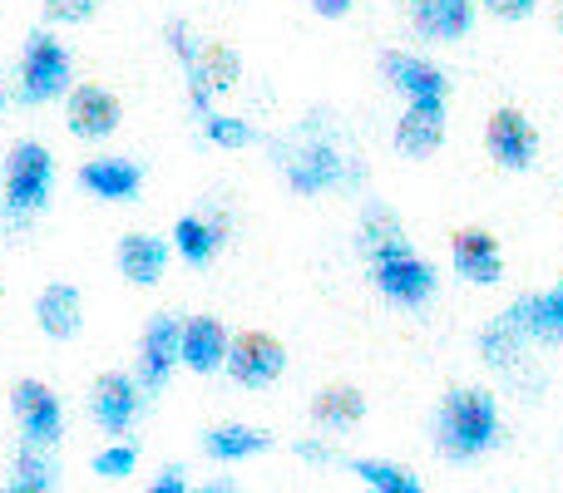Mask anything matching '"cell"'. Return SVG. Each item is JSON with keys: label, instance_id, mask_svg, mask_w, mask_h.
Wrapping results in <instances>:
<instances>
[{"label": "cell", "instance_id": "6da1fadb", "mask_svg": "<svg viewBox=\"0 0 563 493\" xmlns=\"http://www.w3.org/2000/svg\"><path fill=\"white\" fill-rule=\"evenodd\" d=\"M499 435H505V419H499V400L489 395V390H479V385L445 390V400H440V410H435L440 455L465 464V459L489 455V449L499 445Z\"/></svg>", "mask_w": 563, "mask_h": 493}, {"label": "cell", "instance_id": "7a4b0ae2", "mask_svg": "<svg viewBox=\"0 0 563 493\" xmlns=\"http://www.w3.org/2000/svg\"><path fill=\"white\" fill-rule=\"evenodd\" d=\"M277 164H282L287 188L301 198L331 193V188H341L351 178V158L341 154L336 138H331L321 124H301L287 144H277Z\"/></svg>", "mask_w": 563, "mask_h": 493}, {"label": "cell", "instance_id": "3957f363", "mask_svg": "<svg viewBox=\"0 0 563 493\" xmlns=\"http://www.w3.org/2000/svg\"><path fill=\"white\" fill-rule=\"evenodd\" d=\"M55 193V154L40 138H20L5 154V217L25 223Z\"/></svg>", "mask_w": 563, "mask_h": 493}, {"label": "cell", "instance_id": "277c9868", "mask_svg": "<svg viewBox=\"0 0 563 493\" xmlns=\"http://www.w3.org/2000/svg\"><path fill=\"white\" fill-rule=\"evenodd\" d=\"M366 261H371V287H376L386 301H396V306H410V311L426 306V301L435 296V287H440L435 267H430V261L410 247V237H400V243L371 251Z\"/></svg>", "mask_w": 563, "mask_h": 493}, {"label": "cell", "instance_id": "5b68a950", "mask_svg": "<svg viewBox=\"0 0 563 493\" xmlns=\"http://www.w3.org/2000/svg\"><path fill=\"white\" fill-rule=\"evenodd\" d=\"M69 79H75L69 49L59 45L49 30H35V35L25 40V55H20V79H15L20 104H55L59 94L75 89Z\"/></svg>", "mask_w": 563, "mask_h": 493}, {"label": "cell", "instance_id": "8992f818", "mask_svg": "<svg viewBox=\"0 0 563 493\" xmlns=\"http://www.w3.org/2000/svg\"><path fill=\"white\" fill-rule=\"evenodd\" d=\"M380 79H386V85L396 89V94L406 99V104H416V109H435V114H445L450 79H445V69H440L435 59L410 55V49H386V55H380Z\"/></svg>", "mask_w": 563, "mask_h": 493}, {"label": "cell", "instance_id": "52a82bcc", "mask_svg": "<svg viewBox=\"0 0 563 493\" xmlns=\"http://www.w3.org/2000/svg\"><path fill=\"white\" fill-rule=\"evenodd\" d=\"M539 128L534 119L525 114V109L515 104H499L495 114L485 119V154L495 158V168H505V173H529L539 158Z\"/></svg>", "mask_w": 563, "mask_h": 493}, {"label": "cell", "instance_id": "ba28073f", "mask_svg": "<svg viewBox=\"0 0 563 493\" xmlns=\"http://www.w3.org/2000/svg\"><path fill=\"white\" fill-rule=\"evenodd\" d=\"M223 370L238 380V385L267 390V385H277L282 370H287V346H282L273 330H238V336L228 340Z\"/></svg>", "mask_w": 563, "mask_h": 493}, {"label": "cell", "instance_id": "9c48e42d", "mask_svg": "<svg viewBox=\"0 0 563 493\" xmlns=\"http://www.w3.org/2000/svg\"><path fill=\"white\" fill-rule=\"evenodd\" d=\"M184 79H188V104L203 119V114H213V94H228V89L243 79V59H238V49L223 45V40H203L198 55L184 65Z\"/></svg>", "mask_w": 563, "mask_h": 493}, {"label": "cell", "instance_id": "30bf717a", "mask_svg": "<svg viewBox=\"0 0 563 493\" xmlns=\"http://www.w3.org/2000/svg\"><path fill=\"white\" fill-rule=\"evenodd\" d=\"M10 410H15V425L25 445H35V449L59 445V435H65V405H59V395L45 380H15Z\"/></svg>", "mask_w": 563, "mask_h": 493}, {"label": "cell", "instance_id": "8fae6325", "mask_svg": "<svg viewBox=\"0 0 563 493\" xmlns=\"http://www.w3.org/2000/svg\"><path fill=\"white\" fill-rule=\"evenodd\" d=\"M178 336H184V321H178L174 311L148 316L144 336H139V356H134V380L144 385V395H158V390L174 380V370H178Z\"/></svg>", "mask_w": 563, "mask_h": 493}, {"label": "cell", "instance_id": "7c38bea8", "mask_svg": "<svg viewBox=\"0 0 563 493\" xmlns=\"http://www.w3.org/2000/svg\"><path fill=\"white\" fill-rule=\"evenodd\" d=\"M89 415H95V425L104 435H129L139 425V415H144V385L134 376H124V370H104L95 380V390H89Z\"/></svg>", "mask_w": 563, "mask_h": 493}, {"label": "cell", "instance_id": "4fadbf2b", "mask_svg": "<svg viewBox=\"0 0 563 493\" xmlns=\"http://www.w3.org/2000/svg\"><path fill=\"white\" fill-rule=\"evenodd\" d=\"M450 267L470 287H495V281H505V247L489 227H455L450 233Z\"/></svg>", "mask_w": 563, "mask_h": 493}, {"label": "cell", "instance_id": "5bb4252c", "mask_svg": "<svg viewBox=\"0 0 563 493\" xmlns=\"http://www.w3.org/2000/svg\"><path fill=\"white\" fill-rule=\"evenodd\" d=\"M119 119H124V104H119V94L109 85H75L65 94V128L75 138L99 144V138H109L119 128Z\"/></svg>", "mask_w": 563, "mask_h": 493}, {"label": "cell", "instance_id": "9a60e30c", "mask_svg": "<svg viewBox=\"0 0 563 493\" xmlns=\"http://www.w3.org/2000/svg\"><path fill=\"white\" fill-rule=\"evenodd\" d=\"M505 321L525 340H563V271L549 291H525L505 306Z\"/></svg>", "mask_w": 563, "mask_h": 493}, {"label": "cell", "instance_id": "2e32d148", "mask_svg": "<svg viewBox=\"0 0 563 493\" xmlns=\"http://www.w3.org/2000/svg\"><path fill=\"white\" fill-rule=\"evenodd\" d=\"M479 0H410V25L430 45H455L475 30Z\"/></svg>", "mask_w": 563, "mask_h": 493}, {"label": "cell", "instance_id": "e0dca14e", "mask_svg": "<svg viewBox=\"0 0 563 493\" xmlns=\"http://www.w3.org/2000/svg\"><path fill=\"white\" fill-rule=\"evenodd\" d=\"M228 326L218 316H194L184 321V336H178V366H188L194 376H213L228 360Z\"/></svg>", "mask_w": 563, "mask_h": 493}, {"label": "cell", "instance_id": "ac0fdd59", "mask_svg": "<svg viewBox=\"0 0 563 493\" xmlns=\"http://www.w3.org/2000/svg\"><path fill=\"white\" fill-rule=\"evenodd\" d=\"M79 188L95 193L99 203H134L139 188H144V168L134 158H89L79 168Z\"/></svg>", "mask_w": 563, "mask_h": 493}, {"label": "cell", "instance_id": "d6986e66", "mask_svg": "<svg viewBox=\"0 0 563 493\" xmlns=\"http://www.w3.org/2000/svg\"><path fill=\"white\" fill-rule=\"evenodd\" d=\"M35 326L49 340H75L79 326H85V296L69 281H49L35 296Z\"/></svg>", "mask_w": 563, "mask_h": 493}, {"label": "cell", "instance_id": "ffe728a7", "mask_svg": "<svg viewBox=\"0 0 563 493\" xmlns=\"http://www.w3.org/2000/svg\"><path fill=\"white\" fill-rule=\"evenodd\" d=\"M168 257H174V251H168V243L154 237V233H124L119 237V251H114L119 277L134 281V287H154V281H164Z\"/></svg>", "mask_w": 563, "mask_h": 493}, {"label": "cell", "instance_id": "44dd1931", "mask_svg": "<svg viewBox=\"0 0 563 493\" xmlns=\"http://www.w3.org/2000/svg\"><path fill=\"white\" fill-rule=\"evenodd\" d=\"M228 243V217H203V213H184L174 223V251L188 267H208L218 257V247Z\"/></svg>", "mask_w": 563, "mask_h": 493}, {"label": "cell", "instance_id": "7402d4cb", "mask_svg": "<svg viewBox=\"0 0 563 493\" xmlns=\"http://www.w3.org/2000/svg\"><path fill=\"white\" fill-rule=\"evenodd\" d=\"M267 449H273V435L257 425H213L203 435V455L218 464H243V459L267 455Z\"/></svg>", "mask_w": 563, "mask_h": 493}, {"label": "cell", "instance_id": "603a6c76", "mask_svg": "<svg viewBox=\"0 0 563 493\" xmlns=\"http://www.w3.org/2000/svg\"><path fill=\"white\" fill-rule=\"evenodd\" d=\"M440 144H445V114L406 104V114L396 119V148L400 154L406 158H430V154H440Z\"/></svg>", "mask_w": 563, "mask_h": 493}, {"label": "cell", "instance_id": "cb8c5ba5", "mask_svg": "<svg viewBox=\"0 0 563 493\" xmlns=\"http://www.w3.org/2000/svg\"><path fill=\"white\" fill-rule=\"evenodd\" d=\"M311 419L321 429H356L366 419V395L356 385H321L311 395Z\"/></svg>", "mask_w": 563, "mask_h": 493}, {"label": "cell", "instance_id": "d4e9b609", "mask_svg": "<svg viewBox=\"0 0 563 493\" xmlns=\"http://www.w3.org/2000/svg\"><path fill=\"white\" fill-rule=\"evenodd\" d=\"M10 484L0 493H55L59 484V469L49 459V449H35V445H20L15 449V469H10Z\"/></svg>", "mask_w": 563, "mask_h": 493}, {"label": "cell", "instance_id": "484cf974", "mask_svg": "<svg viewBox=\"0 0 563 493\" xmlns=\"http://www.w3.org/2000/svg\"><path fill=\"white\" fill-rule=\"evenodd\" d=\"M351 474L361 479L371 493H426V484H420L416 469L396 464V459H351Z\"/></svg>", "mask_w": 563, "mask_h": 493}, {"label": "cell", "instance_id": "4316f807", "mask_svg": "<svg viewBox=\"0 0 563 493\" xmlns=\"http://www.w3.org/2000/svg\"><path fill=\"white\" fill-rule=\"evenodd\" d=\"M475 346H479V360H485L489 370H515V366H519V356H525V346H529V340L519 336V330L505 321V311H499V316L489 321L485 330H479V340H475Z\"/></svg>", "mask_w": 563, "mask_h": 493}, {"label": "cell", "instance_id": "83f0119b", "mask_svg": "<svg viewBox=\"0 0 563 493\" xmlns=\"http://www.w3.org/2000/svg\"><path fill=\"white\" fill-rule=\"evenodd\" d=\"M400 237H406V227H400L396 208L390 203H366V213H361V223H356V247L371 257V251L400 243Z\"/></svg>", "mask_w": 563, "mask_h": 493}, {"label": "cell", "instance_id": "f1b7e54d", "mask_svg": "<svg viewBox=\"0 0 563 493\" xmlns=\"http://www.w3.org/2000/svg\"><path fill=\"white\" fill-rule=\"evenodd\" d=\"M203 138L208 144H218V148H247L253 144V124H247V119H238V114H203Z\"/></svg>", "mask_w": 563, "mask_h": 493}, {"label": "cell", "instance_id": "f546056e", "mask_svg": "<svg viewBox=\"0 0 563 493\" xmlns=\"http://www.w3.org/2000/svg\"><path fill=\"white\" fill-rule=\"evenodd\" d=\"M139 469V445H109V449H99L95 455V474L99 479H109V484H119V479H129Z\"/></svg>", "mask_w": 563, "mask_h": 493}, {"label": "cell", "instance_id": "4dcf8cb0", "mask_svg": "<svg viewBox=\"0 0 563 493\" xmlns=\"http://www.w3.org/2000/svg\"><path fill=\"white\" fill-rule=\"evenodd\" d=\"M45 15L55 25H85L99 15V0H45Z\"/></svg>", "mask_w": 563, "mask_h": 493}, {"label": "cell", "instance_id": "1f68e13d", "mask_svg": "<svg viewBox=\"0 0 563 493\" xmlns=\"http://www.w3.org/2000/svg\"><path fill=\"white\" fill-rule=\"evenodd\" d=\"M479 10L495 20H509V25H519V20H529L539 10V0H479Z\"/></svg>", "mask_w": 563, "mask_h": 493}, {"label": "cell", "instance_id": "d6a6232c", "mask_svg": "<svg viewBox=\"0 0 563 493\" xmlns=\"http://www.w3.org/2000/svg\"><path fill=\"white\" fill-rule=\"evenodd\" d=\"M291 455L307 459V464H331V459H336V449H331L327 439H297V445H291Z\"/></svg>", "mask_w": 563, "mask_h": 493}, {"label": "cell", "instance_id": "836d02e7", "mask_svg": "<svg viewBox=\"0 0 563 493\" xmlns=\"http://www.w3.org/2000/svg\"><path fill=\"white\" fill-rule=\"evenodd\" d=\"M144 493H188V479H184V469H178V464H168L164 474H158V479H154V484H148Z\"/></svg>", "mask_w": 563, "mask_h": 493}, {"label": "cell", "instance_id": "e575fe53", "mask_svg": "<svg viewBox=\"0 0 563 493\" xmlns=\"http://www.w3.org/2000/svg\"><path fill=\"white\" fill-rule=\"evenodd\" d=\"M351 5H356V0H311V10H317L321 20H341V15H351Z\"/></svg>", "mask_w": 563, "mask_h": 493}, {"label": "cell", "instance_id": "d590c367", "mask_svg": "<svg viewBox=\"0 0 563 493\" xmlns=\"http://www.w3.org/2000/svg\"><path fill=\"white\" fill-rule=\"evenodd\" d=\"M188 493H233V484H228V479H223V474H218V479H208V484H203V489H188Z\"/></svg>", "mask_w": 563, "mask_h": 493}, {"label": "cell", "instance_id": "8d00e7d4", "mask_svg": "<svg viewBox=\"0 0 563 493\" xmlns=\"http://www.w3.org/2000/svg\"><path fill=\"white\" fill-rule=\"evenodd\" d=\"M554 20H559V30H563V0H554Z\"/></svg>", "mask_w": 563, "mask_h": 493}, {"label": "cell", "instance_id": "74e56055", "mask_svg": "<svg viewBox=\"0 0 563 493\" xmlns=\"http://www.w3.org/2000/svg\"><path fill=\"white\" fill-rule=\"evenodd\" d=\"M0 296H5V281H0Z\"/></svg>", "mask_w": 563, "mask_h": 493}, {"label": "cell", "instance_id": "f35d334b", "mask_svg": "<svg viewBox=\"0 0 563 493\" xmlns=\"http://www.w3.org/2000/svg\"><path fill=\"white\" fill-rule=\"evenodd\" d=\"M0 109H5V94H0Z\"/></svg>", "mask_w": 563, "mask_h": 493}, {"label": "cell", "instance_id": "ab89813d", "mask_svg": "<svg viewBox=\"0 0 563 493\" xmlns=\"http://www.w3.org/2000/svg\"><path fill=\"white\" fill-rule=\"evenodd\" d=\"M233 493H238V489H233Z\"/></svg>", "mask_w": 563, "mask_h": 493}]
</instances>
